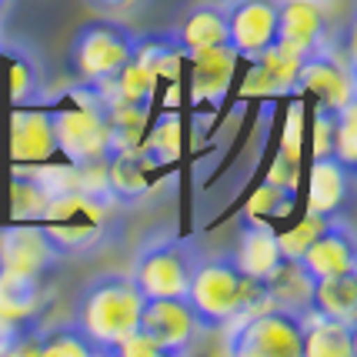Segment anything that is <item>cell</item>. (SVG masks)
Masks as SVG:
<instances>
[{
  "instance_id": "9c48e42d",
  "label": "cell",
  "mask_w": 357,
  "mask_h": 357,
  "mask_svg": "<svg viewBox=\"0 0 357 357\" xmlns=\"http://www.w3.org/2000/svg\"><path fill=\"white\" fill-rule=\"evenodd\" d=\"M57 261H63V254L40 220H17L14 227L0 231V271L40 280L57 267Z\"/></svg>"
},
{
  "instance_id": "cb8c5ba5",
  "label": "cell",
  "mask_w": 357,
  "mask_h": 357,
  "mask_svg": "<svg viewBox=\"0 0 357 357\" xmlns=\"http://www.w3.org/2000/svg\"><path fill=\"white\" fill-rule=\"evenodd\" d=\"M31 351L44 357H93L97 347L91 344V337L77 327V321H61V324L40 327L31 334Z\"/></svg>"
},
{
  "instance_id": "484cf974",
  "label": "cell",
  "mask_w": 357,
  "mask_h": 357,
  "mask_svg": "<svg viewBox=\"0 0 357 357\" xmlns=\"http://www.w3.org/2000/svg\"><path fill=\"white\" fill-rule=\"evenodd\" d=\"M110 97L124 100V104H137V107H151V97H154V87H157V70L151 63L144 61H134L124 63V70L117 74L114 80L100 84Z\"/></svg>"
},
{
  "instance_id": "2e32d148",
  "label": "cell",
  "mask_w": 357,
  "mask_h": 357,
  "mask_svg": "<svg viewBox=\"0 0 357 357\" xmlns=\"http://www.w3.org/2000/svg\"><path fill=\"white\" fill-rule=\"evenodd\" d=\"M57 154V137H54V121L50 110L17 107L10 117V157L17 164H47Z\"/></svg>"
},
{
  "instance_id": "7a4b0ae2",
  "label": "cell",
  "mask_w": 357,
  "mask_h": 357,
  "mask_svg": "<svg viewBox=\"0 0 357 357\" xmlns=\"http://www.w3.org/2000/svg\"><path fill=\"white\" fill-rule=\"evenodd\" d=\"M140 304L144 297L134 287L130 274L107 271L80 287L77 301H74V321L91 337L97 354L117 357L121 344L137 331Z\"/></svg>"
},
{
  "instance_id": "30bf717a",
  "label": "cell",
  "mask_w": 357,
  "mask_h": 357,
  "mask_svg": "<svg viewBox=\"0 0 357 357\" xmlns=\"http://www.w3.org/2000/svg\"><path fill=\"white\" fill-rule=\"evenodd\" d=\"M278 40V0L227 3V47L237 61H254Z\"/></svg>"
},
{
  "instance_id": "f1b7e54d",
  "label": "cell",
  "mask_w": 357,
  "mask_h": 357,
  "mask_svg": "<svg viewBox=\"0 0 357 357\" xmlns=\"http://www.w3.org/2000/svg\"><path fill=\"white\" fill-rule=\"evenodd\" d=\"M354 104L341 110L337 117V134H334V157L347 164V167H357V137H354Z\"/></svg>"
},
{
  "instance_id": "5b68a950",
  "label": "cell",
  "mask_w": 357,
  "mask_h": 357,
  "mask_svg": "<svg viewBox=\"0 0 357 357\" xmlns=\"http://www.w3.org/2000/svg\"><path fill=\"white\" fill-rule=\"evenodd\" d=\"M227 331V354L234 357H304V314L264 307Z\"/></svg>"
},
{
  "instance_id": "52a82bcc",
  "label": "cell",
  "mask_w": 357,
  "mask_h": 357,
  "mask_svg": "<svg viewBox=\"0 0 357 357\" xmlns=\"http://www.w3.org/2000/svg\"><path fill=\"white\" fill-rule=\"evenodd\" d=\"M54 121V137H57V151H61L74 167H93L104 164L110 154V134L104 114L93 107L91 100H77L70 107H54L50 110Z\"/></svg>"
},
{
  "instance_id": "4dcf8cb0",
  "label": "cell",
  "mask_w": 357,
  "mask_h": 357,
  "mask_svg": "<svg viewBox=\"0 0 357 357\" xmlns=\"http://www.w3.org/2000/svg\"><path fill=\"white\" fill-rule=\"evenodd\" d=\"M311 3H317V7H324V3H331V0H311Z\"/></svg>"
},
{
  "instance_id": "ffe728a7",
  "label": "cell",
  "mask_w": 357,
  "mask_h": 357,
  "mask_svg": "<svg viewBox=\"0 0 357 357\" xmlns=\"http://www.w3.org/2000/svg\"><path fill=\"white\" fill-rule=\"evenodd\" d=\"M231 261L237 264V271L244 278H257L264 280L280 261V250H278V231L267 227L261 220L254 224H244L241 227V237H237V248H234Z\"/></svg>"
},
{
  "instance_id": "d4e9b609",
  "label": "cell",
  "mask_w": 357,
  "mask_h": 357,
  "mask_svg": "<svg viewBox=\"0 0 357 357\" xmlns=\"http://www.w3.org/2000/svg\"><path fill=\"white\" fill-rule=\"evenodd\" d=\"M40 304V280L0 271V314L10 321H33Z\"/></svg>"
},
{
  "instance_id": "83f0119b",
  "label": "cell",
  "mask_w": 357,
  "mask_h": 357,
  "mask_svg": "<svg viewBox=\"0 0 357 357\" xmlns=\"http://www.w3.org/2000/svg\"><path fill=\"white\" fill-rule=\"evenodd\" d=\"M334 218H324V214H304L297 227H287L284 234H278V250L280 257H287V261H301V254L311 248L314 241H317V234L324 231L327 224Z\"/></svg>"
},
{
  "instance_id": "d6a6232c",
  "label": "cell",
  "mask_w": 357,
  "mask_h": 357,
  "mask_svg": "<svg viewBox=\"0 0 357 357\" xmlns=\"http://www.w3.org/2000/svg\"><path fill=\"white\" fill-rule=\"evenodd\" d=\"M3 7H7V0H0V14H3Z\"/></svg>"
},
{
  "instance_id": "44dd1931",
  "label": "cell",
  "mask_w": 357,
  "mask_h": 357,
  "mask_svg": "<svg viewBox=\"0 0 357 357\" xmlns=\"http://www.w3.org/2000/svg\"><path fill=\"white\" fill-rule=\"evenodd\" d=\"M357 324L334 321L324 314H304V357H354Z\"/></svg>"
},
{
  "instance_id": "8992f818",
  "label": "cell",
  "mask_w": 357,
  "mask_h": 357,
  "mask_svg": "<svg viewBox=\"0 0 357 357\" xmlns=\"http://www.w3.org/2000/svg\"><path fill=\"white\" fill-rule=\"evenodd\" d=\"M197 261H201V254H194L187 241L164 237L137 254L130 280L140 291V297H184Z\"/></svg>"
},
{
  "instance_id": "4316f807",
  "label": "cell",
  "mask_w": 357,
  "mask_h": 357,
  "mask_svg": "<svg viewBox=\"0 0 357 357\" xmlns=\"http://www.w3.org/2000/svg\"><path fill=\"white\" fill-rule=\"evenodd\" d=\"M147 140H140L137 154L147 160V167H167L181 154V137H177V117L164 114L151 130H144Z\"/></svg>"
},
{
  "instance_id": "277c9868",
  "label": "cell",
  "mask_w": 357,
  "mask_h": 357,
  "mask_svg": "<svg viewBox=\"0 0 357 357\" xmlns=\"http://www.w3.org/2000/svg\"><path fill=\"white\" fill-rule=\"evenodd\" d=\"M110 197H97L87 190H54L50 201H47L40 224L50 234V241L61 248L63 257H80V254H91L93 248L104 244L107 237V207Z\"/></svg>"
},
{
  "instance_id": "3957f363",
  "label": "cell",
  "mask_w": 357,
  "mask_h": 357,
  "mask_svg": "<svg viewBox=\"0 0 357 357\" xmlns=\"http://www.w3.org/2000/svg\"><path fill=\"white\" fill-rule=\"evenodd\" d=\"M137 33L127 24L114 17H93L87 24H80L77 33L70 37L67 47V67L70 74L84 84H107L114 80L124 63L134 61L137 54Z\"/></svg>"
},
{
  "instance_id": "ac0fdd59",
  "label": "cell",
  "mask_w": 357,
  "mask_h": 357,
  "mask_svg": "<svg viewBox=\"0 0 357 357\" xmlns=\"http://www.w3.org/2000/svg\"><path fill=\"white\" fill-rule=\"evenodd\" d=\"M267 304L271 307H284L294 314H311L314 304V278L304 271L301 261H287L280 257L278 267L264 278Z\"/></svg>"
},
{
  "instance_id": "5bb4252c",
  "label": "cell",
  "mask_w": 357,
  "mask_h": 357,
  "mask_svg": "<svg viewBox=\"0 0 357 357\" xmlns=\"http://www.w3.org/2000/svg\"><path fill=\"white\" fill-rule=\"evenodd\" d=\"M301 264H304V271H307L314 280L357 271V248H354L351 224L341 218L331 220L324 231L317 234V241L301 254Z\"/></svg>"
},
{
  "instance_id": "603a6c76",
  "label": "cell",
  "mask_w": 357,
  "mask_h": 357,
  "mask_svg": "<svg viewBox=\"0 0 357 357\" xmlns=\"http://www.w3.org/2000/svg\"><path fill=\"white\" fill-rule=\"evenodd\" d=\"M311 311L334 317V321H357V271L334 274V278L314 280V304Z\"/></svg>"
},
{
  "instance_id": "9a60e30c",
  "label": "cell",
  "mask_w": 357,
  "mask_h": 357,
  "mask_svg": "<svg viewBox=\"0 0 357 357\" xmlns=\"http://www.w3.org/2000/svg\"><path fill=\"white\" fill-rule=\"evenodd\" d=\"M354 197V167L341 164L334 154L314 157L311 181H307V211L337 218L341 207H347Z\"/></svg>"
},
{
  "instance_id": "8fae6325",
  "label": "cell",
  "mask_w": 357,
  "mask_h": 357,
  "mask_svg": "<svg viewBox=\"0 0 357 357\" xmlns=\"http://www.w3.org/2000/svg\"><path fill=\"white\" fill-rule=\"evenodd\" d=\"M274 47L311 57L317 50H327V17L324 7L311 0H278V40Z\"/></svg>"
},
{
  "instance_id": "f546056e",
  "label": "cell",
  "mask_w": 357,
  "mask_h": 357,
  "mask_svg": "<svg viewBox=\"0 0 357 357\" xmlns=\"http://www.w3.org/2000/svg\"><path fill=\"white\" fill-rule=\"evenodd\" d=\"M137 0H87V7L100 10V14H121L127 7H134Z\"/></svg>"
},
{
  "instance_id": "ba28073f",
  "label": "cell",
  "mask_w": 357,
  "mask_h": 357,
  "mask_svg": "<svg viewBox=\"0 0 357 357\" xmlns=\"http://www.w3.org/2000/svg\"><path fill=\"white\" fill-rule=\"evenodd\" d=\"M137 334L154 344L160 357H181L190 351L201 327L184 304V297H144Z\"/></svg>"
},
{
  "instance_id": "7402d4cb",
  "label": "cell",
  "mask_w": 357,
  "mask_h": 357,
  "mask_svg": "<svg viewBox=\"0 0 357 357\" xmlns=\"http://www.w3.org/2000/svg\"><path fill=\"white\" fill-rule=\"evenodd\" d=\"M151 171L147 160L134 154H110L104 160V190L114 204H137L151 190Z\"/></svg>"
},
{
  "instance_id": "7c38bea8",
  "label": "cell",
  "mask_w": 357,
  "mask_h": 357,
  "mask_svg": "<svg viewBox=\"0 0 357 357\" xmlns=\"http://www.w3.org/2000/svg\"><path fill=\"white\" fill-rule=\"evenodd\" d=\"M297 91L314 93L317 104L334 107V110H344L354 104V77H351V70L331 54V47H327V50H317L311 57H304L301 74H297Z\"/></svg>"
},
{
  "instance_id": "d6986e66",
  "label": "cell",
  "mask_w": 357,
  "mask_h": 357,
  "mask_svg": "<svg viewBox=\"0 0 357 357\" xmlns=\"http://www.w3.org/2000/svg\"><path fill=\"white\" fill-rule=\"evenodd\" d=\"M301 63L304 57L287 54L280 47H271L261 57L250 61L248 80H244V93H291L297 91V74H301Z\"/></svg>"
},
{
  "instance_id": "1f68e13d",
  "label": "cell",
  "mask_w": 357,
  "mask_h": 357,
  "mask_svg": "<svg viewBox=\"0 0 357 357\" xmlns=\"http://www.w3.org/2000/svg\"><path fill=\"white\" fill-rule=\"evenodd\" d=\"M214 3H224V7H227V3H234V0H214Z\"/></svg>"
},
{
  "instance_id": "4fadbf2b",
  "label": "cell",
  "mask_w": 357,
  "mask_h": 357,
  "mask_svg": "<svg viewBox=\"0 0 357 357\" xmlns=\"http://www.w3.org/2000/svg\"><path fill=\"white\" fill-rule=\"evenodd\" d=\"M171 44L181 57H194L211 47H227V7L214 0H201L187 7L171 31Z\"/></svg>"
},
{
  "instance_id": "e0dca14e",
  "label": "cell",
  "mask_w": 357,
  "mask_h": 357,
  "mask_svg": "<svg viewBox=\"0 0 357 357\" xmlns=\"http://www.w3.org/2000/svg\"><path fill=\"white\" fill-rule=\"evenodd\" d=\"M187 61L194 63L190 67V100L197 107L218 110L224 104L227 87H231L237 54L231 47H211V50H201V54L187 57Z\"/></svg>"
},
{
  "instance_id": "6da1fadb",
  "label": "cell",
  "mask_w": 357,
  "mask_h": 357,
  "mask_svg": "<svg viewBox=\"0 0 357 357\" xmlns=\"http://www.w3.org/2000/svg\"><path fill=\"white\" fill-rule=\"evenodd\" d=\"M184 304L190 307L201 331H227L250 314L271 307L264 280L244 278L231 261V254L197 261L184 291Z\"/></svg>"
}]
</instances>
